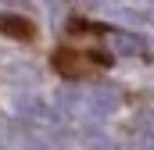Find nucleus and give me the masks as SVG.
I'll use <instances>...</instances> for the list:
<instances>
[{
    "mask_svg": "<svg viewBox=\"0 0 154 150\" xmlns=\"http://www.w3.org/2000/svg\"><path fill=\"white\" fill-rule=\"evenodd\" d=\"M54 68L65 75V79H82V75L93 72V61L86 54H75V50H57L54 54Z\"/></svg>",
    "mask_w": 154,
    "mask_h": 150,
    "instance_id": "nucleus-1",
    "label": "nucleus"
},
{
    "mask_svg": "<svg viewBox=\"0 0 154 150\" xmlns=\"http://www.w3.org/2000/svg\"><path fill=\"white\" fill-rule=\"evenodd\" d=\"M100 39L115 54H147V39L136 36V32H125V29H111V32H104Z\"/></svg>",
    "mask_w": 154,
    "mask_h": 150,
    "instance_id": "nucleus-2",
    "label": "nucleus"
},
{
    "mask_svg": "<svg viewBox=\"0 0 154 150\" xmlns=\"http://www.w3.org/2000/svg\"><path fill=\"white\" fill-rule=\"evenodd\" d=\"M122 104V93H118L115 86H97L93 93H90V100H86V107L97 114V118H104V114H111Z\"/></svg>",
    "mask_w": 154,
    "mask_h": 150,
    "instance_id": "nucleus-3",
    "label": "nucleus"
},
{
    "mask_svg": "<svg viewBox=\"0 0 154 150\" xmlns=\"http://www.w3.org/2000/svg\"><path fill=\"white\" fill-rule=\"evenodd\" d=\"M0 36H11V39H29L32 36V25L18 14H0Z\"/></svg>",
    "mask_w": 154,
    "mask_h": 150,
    "instance_id": "nucleus-4",
    "label": "nucleus"
},
{
    "mask_svg": "<svg viewBox=\"0 0 154 150\" xmlns=\"http://www.w3.org/2000/svg\"><path fill=\"white\" fill-rule=\"evenodd\" d=\"M54 104H57V111H65V114H79V107H82L86 100L79 97L75 89H68V86H65V89H57V97H54Z\"/></svg>",
    "mask_w": 154,
    "mask_h": 150,
    "instance_id": "nucleus-5",
    "label": "nucleus"
}]
</instances>
